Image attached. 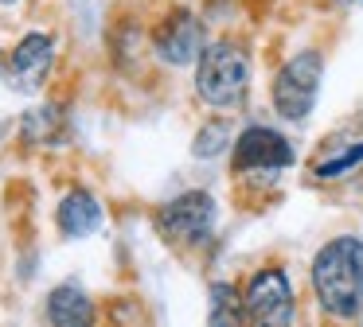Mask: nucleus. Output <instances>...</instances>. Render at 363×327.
Segmentation results:
<instances>
[{"instance_id": "obj_17", "label": "nucleus", "mask_w": 363, "mask_h": 327, "mask_svg": "<svg viewBox=\"0 0 363 327\" xmlns=\"http://www.w3.org/2000/svg\"><path fill=\"white\" fill-rule=\"evenodd\" d=\"M340 4H355V0H340Z\"/></svg>"}, {"instance_id": "obj_16", "label": "nucleus", "mask_w": 363, "mask_h": 327, "mask_svg": "<svg viewBox=\"0 0 363 327\" xmlns=\"http://www.w3.org/2000/svg\"><path fill=\"white\" fill-rule=\"evenodd\" d=\"M0 4H20V0H0Z\"/></svg>"}, {"instance_id": "obj_8", "label": "nucleus", "mask_w": 363, "mask_h": 327, "mask_svg": "<svg viewBox=\"0 0 363 327\" xmlns=\"http://www.w3.org/2000/svg\"><path fill=\"white\" fill-rule=\"evenodd\" d=\"M51 62H55V35H48V31H28L12 47L9 59H4V74H9V82L20 93H35L48 82Z\"/></svg>"}, {"instance_id": "obj_3", "label": "nucleus", "mask_w": 363, "mask_h": 327, "mask_svg": "<svg viewBox=\"0 0 363 327\" xmlns=\"http://www.w3.org/2000/svg\"><path fill=\"white\" fill-rule=\"evenodd\" d=\"M219 222V207L207 191H184L157 210V230L176 249H203Z\"/></svg>"}, {"instance_id": "obj_13", "label": "nucleus", "mask_w": 363, "mask_h": 327, "mask_svg": "<svg viewBox=\"0 0 363 327\" xmlns=\"http://www.w3.org/2000/svg\"><path fill=\"white\" fill-rule=\"evenodd\" d=\"M363 168V140H355V144H344L336 148V152H324L313 160V176L316 179H340L347 176V171Z\"/></svg>"}, {"instance_id": "obj_6", "label": "nucleus", "mask_w": 363, "mask_h": 327, "mask_svg": "<svg viewBox=\"0 0 363 327\" xmlns=\"http://www.w3.org/2000/svg\"><path fill=\"white\" fill-rule=\"evenodd\" d=\"M207 47V28L191 8H168L152 28V51L164 67H196Z\"/></svg>"}, {"instance_id": "obj_1", "label": "nucleus", "mask_w": 363, "mask_h": 327, "mask_svg": "<svg viewBox=\"0 0 363 327\" xmlns=\"http://www.w3.org/2000/svg\"><path fill=\"white\" fill-rule=\"evenodd\" d=\"M313 292L324 316L359 319L363 316V238L340 234L324 241L313 257Z\"/></svg>"}, {"instance_id": "obj_15", "label": "nucleus", "mask_w": 363, "mask_h": 327, "mask_svg": "<svg viewBox=\"0 0 363 327\" xmlns=\"http://www.w3.org/2000/svg\"><path fill=\"white\" fill-rule=\"evenodd\" d=\"M0 78H4V54H0Z\"/></svg>"}, {"instance_id": "obj_14", "label": "nucleus", "mask_w": 363, "mask_h": 327, "mask_svg": "<svg viewBox=\"0 0 363 327\" xmlns=\"http://www.w3.org/2000/svg\"><path fill=\"white\" fill-rule=\"evenodd\" d=\"M227 144H230V129L223 121H211V125H203V129L196 132V140H191V156H196V160H215Z\"/></svg>"}, {"instance_id": "obj_9", "label": "nucleus", "mask_w": 363, "mask_h": 327, "mask_svg": "<svg viewBox=\"0 0 363 327\" xmlns=\"http://www.w3.org/2000/svg\"><path fill=\"white\" fill-rule=\"evenodd\" d=\"M102 202L94 199V195L86 191V187H74V191H67L63 195V202H59V210H55V226H59V234L63 238H90V234L102 226Z\"/></svg>"}, {"instance_id": "obj_2", "label": "nucleus", "mask_w": 363, "mask_h": 327, "mask_svg": "<svg viewBox=\"0 0 363 327\" xmlns=\"http://www.w3.org/2000/svg\"><path fill=\"white\" fill-rule=\"evenodd\" d=\"M250 90V54L235 39H215L196 62V93L211 109H238Z\"/></svg>"}, {"instance_id": "obj_12", "label": "nucleus", "mask_w": 363, "mask_h": 327, "mask_svg": "<svg viewBox=\"0 0 363 327\" xmlns=\"http://www.w3.org/2000/svg\"><path fill=\"white\" fill-rule=\"evenodd\" d=\"M207 327H246V304L227 280H215L207 288Z\"/></svg>"}, {"instance_id": "obj_11", "label": "nucleus", "mask_w": 363, "mask_h": 327, "mask_svg": "<svg viewBox=\"0 0 363 327\" xmlns=\"http://www.w3.org/2000/svg\"><path fill=\"white\" fill-rule=\"evenodd\" d=\"M48 323L51 327H94L98 323V308L79 285H59L48 292Z\"/></svg>"}, {"instance_id": "obj_10", "label": "nucleus", "mask_w": 363, "mask_h": 327, "mask_svg": "<svg viewBox=\"0 0 363 327\" xmlns=\"http://www.w3.org/2000/svg\"><path fill=\"white\" fill-rule=\"evenodd\" d=\"M20 137L35 148H55L71 137V117L59 101H43V105H32L24 117H20Z\"/></svg>"}, {"instance_id": "obj_5", "label": "nucleus", "mask_w": 363, "mask_h": 327, "mask_svg": "<svg viewBox=\"0 0 363 327\" xmlns=\"http://www.w3.org/2000/svg\"><path fill=\"white\" fill-rule=\"evenodd\" d=\"M230 164H235V176H274L297 164L293 144L269 125H246L235 140H230Z\"/></svg>"}, {"instance_id": "obj_7", "label": "nucleus", "mask_w": 363, "mask_h": 327, "mask_svg": "<svg viewBox=\"0 0 363 327\" xmlns=\"http://www.w3.org/2000/svg\"><path fill=\"white\" fill-rule=\"evenodd\" d=\"M246 327H293V285L281 269H258L246 280Z\"/></svg>"}, {"instance_id": "obj_4", "label": "nucleus", "mask_w": 363, "mask_h": 327, "mask_svg": "<svg viewBox=\"0 0 363 327\" xmlns=\"http://www.w3.org/2000/svg\"><path fill=\"white\" fill-rule=\"evenodd\" d=\"M320 78H324V59L313 47L297 51L293 59H285L274 78V90H269V101H274L277 117L281 121H305L313 113L316 98H320Z\"/></svg>"}]
</instances>
